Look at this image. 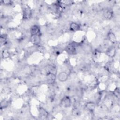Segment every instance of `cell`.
<instances>
[{"instance_id":"ba28073f","label":"cell","mask_w":120,"mask_h":120,"mask_svg":"<svg viewBox=\"0 0 120 120\" xmlns=\"http://www.w3.org/2000/svg\"><path fill=\"white\" fill-rule=\"evenodd\" d=\"M70 30L73 32L78 31L80 28V26L79 25L76 23H72L69 26Z\"/></svg>"},{"instance_id":"9c48e42d","label":"cell","mask_w":120,"mask_h":120,"mask_svg":"<svg viewBox=\"0 0 120 120\" xmlns=\"http://www.w3.org/2000/svg\"><path fill=\"white\" fill-rule=\"evenodd\" d=\"M108 39L110 40V41L113 43H115L117 40V39L115 35L112 33H110L108 34Z\"/></svg>"},{"instance_id":"7c38bea8","label":"cell","mask_w":120,"mask_h":120,"mask_svg":"<svg viewBox=\"0 0 120 120\" xmlns=\"http://www.w3.org/2000/svg\"><path fill=\"white\" fill-rule=\"evenodd\" d=\"M8 106V101L6 100H3L1 102V109L5 108Z\"/></svg>"},{"instance_id":"9a60e30c","label":"cell","mask_w":120,"mask_h":120,"mask_svg":"<svg viewBox=\"0 0 120 120\" xmlns=\"http://www.w3.org/2000/svg\"><path fill=\"white\" fill-rule=\"evenodd\" d=\"M10 56V54L8 52V51L7 50H4L3 52V58H7L8 57H9Z\"/></svg>"},{"instance_id":"52a82bcc","label":"cell","mask_w":120,"mask_h":120,"mask_svg":"<svg viewBox=\"0 0 120 120\" xmlns=\"http://www.w3.org/2000/svg\"><path fill=\"white\" fill-rule=\"evenodd\" d=\"M86 107L90 112H93L96 108V104L93 102H89L86 104Z\"/></svg>"},{"instance_id":"7a4b0ae2","label":"cell","mask_w":120,"mask_h":120,"mask_svg":"<svg viewBox=\"0 0 120 120\" xmlns=\"http://www.w3.org/2000/svg\"><path fill=\"white\" fill-rule=\"evenodd\" d=\"M47 81L48 84H51L55 83L56 79V76L55 74L53 73H48L47 75Z\"/></svg>"},{"instance_id":"5b68a950","label":"cell","mask_w":120,"mask_h":120,"mask_svg":"<svg viewBox=\"0 0 120 120\" xmlns=\"http://www.w3.org/2000/svg\"><path fill=\"white\" fill-rule=\"evenodd\" d=\"M31 41L34 45H38L40 42V35H31Z\"/></svg>"},{"instance_id":"3957f363","label":"cell","mask_w":120,"mask_h":120,"mask_svg":"<svg viewBox=\"0 0 120 120\" xmlns=\"http://www.w3.org/2000/svg\"><path fill=\"white\" fill-rule=\"evenodd\" d=\"M57 78L60 82H65L68 79V75L65 72H62L58 74Z\"/></svg>"},{"instance_id":"2e32d148","label":"cell","mask_w":120,"mask_h":120,"mask_svg":"<svg viewBox=\"0 0 120 120\" xmlns=\"http://www.w3.org/2000/svg\"><path fill=\"white\" fill-rule=\"evenodd\" d=\"M3 2L4 3V4H12V2L11 1H9V0H6V1H3Z\"/></svg>"},{"instance_id":"8fae6325","label":"cell","mask_w":120,"mask_h":120,"mask_svg":"<svg viewBox=\"0 0 120 120\" xmlns=\"http://www.w3.org/2000/svg\"><path fill=\"white\" fill-rule=\"evenodd\" d=\"M31 10L28 8L25 9L24 11V17H25V18H29L31 16Z\"/></svg>"},{"instance_id":"6da1fadb","label":"cell","mask_w":120,"mask_h":120,"mask_svg":"<svg viewBox=\"0 0 120 120\" xmlns=\"http://www.w3.org/2000/svg\"><path fill=\"white\" fill-rule=\"evenodd\" d=\"M61 105L64 107H69L71 105V100L69 97H64L61 100Z\"/></svg>"},{"instance_id":"30bf717a","label":"cell","mask_w":120,"mask_h":120,"mask_svg":"<svg viewBox=\"0 0 120 120\" xmlns=\"http://www.w3.org/2000/svg\"><path fill=\"white\" fill-rule=\"evenodd\" d=\"M115 50L113 47H111L109 48L107 51V55L110 57H113L115 55Z\"/></svg>"},{"instance_id":"277c9868","label":"cell","mask_w":120,"mask_h":120,"mask_svg":"<svg viewBox=\"0 0 120 120\" xmlns=\"http://www.w3.org/2000/svg\"><path fill=\"white\" fill-rule=\"evenodd\" d=\"M30 33L31 35H39L40 33V29L38 25H33L30 29Z\"/></svg>"},{"instance_id":"4fadbf2b","label":"cell","mask_w":120,"mask_h":120,"mask_svg":"<svg viewBox=\"0 0 120 120\" xmlns=\"http://www.w3.org/2000/svg\"><path fill=\"white\" fill-rule=\"evenodd\" d=\"M105 18L106 19H110L112 17V13L110 11H106L105 14Z\"/></svg>"},{"instance_id":"8992f818","label":"cell","mask_w":120,"mask_h":120,"mask_svg":"<svg viewBox=\"0 0 120 120\" xmlns=\"http://www.w3.org/2000/svg\"><path fill=\"white\" fill-rule=\"evenodd\" d=\"M66 50L67 52L70 55H74L76 52L75 47L72 44L68 45L66 48Z\"/></svg>"},{"instance_id":"5bb4252c","label":"cell","mask_w":120,"mask_h":120,"mask_svg":"<svg viewBox=\"0 0 120 120\" xmlns=\"http://www.w3.org/2000/svg\"><path fill=\"white\" fill-rule=\"evenodd\" d=\"M72 113L75 116H78L80 114V112L77 108H74L72 111Z\"/></svg>"}]
</instances>
